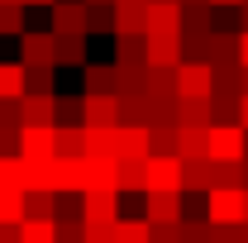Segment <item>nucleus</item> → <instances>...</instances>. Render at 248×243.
Returning a JSON list of instances; mask_svg holds the SVG:
<instances>
[{"mask_svg": "<svg viewBox=\"0 0 248 243\" xmlns=\"http://www.w3.org/2000/svg\"><path fill=\"white\" fill-rule=\"evenodd\" d=\"M244 138H248V129L239 120L234 124L229 120L205 124V157H229V162H239V157H244Z\"/></svg>", "mask_w": 248, "mask_h": 243, "instance_id": "obj_1", "label": "nucleus"}, {"mask_svg": "<svg viewBox=\"0 0 248 243\" xmlns=\"http://www.w3.org/2000/svg\"><path fill=\"white\" fill-rule=\"evenodd\" d=\"M172 91L177 95H210L215 91V67L201 58H182L172 67Z\"/></svg>", "mask_w": 248, "mask_h": 243, "instance_id": "obj_2", "label": "nucleus"}, {"mask_svg": "<svg viewBox=\"0 0 248 243\" xmlns=\"http://www.w3.org/2000/svg\"><path fill=\"white\" fill-rule=\"evenodd\" d=\"M143 191H182V157L177 152H148L143 157Z\"/></svg>", "mask_w": 248, "mask_h": 243, "instance_id": "obj_3", "label": "nucleus"}, {"mask_svg": "<svg viewBox=\"0 0 248 243\" xmlns=\"http://www.w3.org/2000/svg\"><path fill=\"white\" fill-rule=\"evenodd\" d=\"M120 219V191L105 186V191H81V224L86 229H110Z\"/></svg>", "mask_w": 248, "mask_h": 243, "instance_id": "obj_4", "label": "nucleus"}, {"mask_svg": "<svg viewBox=\"0 0 248 243\" xmlns=\"http://www.w3.org/2000/svg\"><path fill=\"white\" fill-rule=\"evenodd\" d=\"M205 219L210 224H239L244 219V186H210L205 191Z\"/></svg>", "mask_w": 248, "mask_h": 243, "instance_id": "obj_5", "label": "nucleus"}, {"mask_svg": "<svg viewBox=\"0 0 248 243\" xmlns=\"http://www.w3.org/2000/svg\"><path fill=\"white\" fill-rule=\"evenodd\" d=\"M15 152L19 157H53L58 152V124H19Z\"/></svg>", "mask_w": 248, "mask_h": 243, "instance_id": "obj_6", "label": "nucleus"}, {"mask_svg": "<svg viewBox=\"0 0 248 243\" xmlns=\"http://www.w3.org/2000/svg\"><path fill=\"white\" fill-rule=\"evenodd\" d=\"M143 62L148 67H177L182 62V33H143Z\"/></svg>", "mask_w": 248, "mask_h": 243, "instance_id": "obj_7", "label": "nucleus"}, {"mask_svg": "<svg viewBox=\"0 0 248 243\" xmlns=\"http://www.w3.org/2000/svg\"><path fill=\"white\" fill-rule=\"evenodd\" d=\"M53 48H58V33L53 29H24L19 33V62H24V67L53 62Z\"/></svg>", "mask_w": 248, "mask_h": 243, "instance_id": "obj_8", "label": "nucleus"}, {"mask_svg": "<svg viewBox=\"0 0 248 243\" xmlns=\"http://www.w3.org/2000/svg\"><path fill=\"white\" fill-rule=\"evenodd\" d=\"M19 124H58V95L53 91H24L19 95Z\"/></svg>", "mask_w": 248, "mask_h": 243, "instance_id": "obj_9", "label": "nucleus"}, {"mask_svg": "<svg viewBox=\"0 0 248 243\" xmlns=\"http://www.w3.org/2000/svg\"><path fill=\"white\" fill-rule=\"evenodd\" d=\"M81 124H120V95L115 91H86L81 95Z\"/></svg>", "mask_w": 248, "mask_h": 243, "instance_id": "obj_10", "label": "nucleus"}, {"mask_svg": "<svg viewBox=\"0 0 248 243\" xmlns=\"http://www.w3.org/2000/svg\"><path fill=\"white\" fill-rule=\"evenodd\" d=\"M182 29V5L177 0H148L143 5V33H177Z\"/></svg>", "mask_w": 248, "mask_h": 243, "instance_id": "obj_11", "label": "nucleus"}, {"mask_svg": "<svg viewBox=\"0 0 248 243\" xmlns=\"http://www.w3.org/2000/svg\"><path fill=\"white\" fill-rule=\"evenodd\" d=\"M48 19H53V33H86V0H53Z\"/></svg>", "mask_w": 248, "mask_h": 243, "instance_id": "obj_12", "label": "nucleus"}, {"mask_svg": "<svg viewBox=\"0 0 248 243\" xmlns=\"http://www.w3.org/2000/svg\"><path fill=\"white\" fill-rule=\"evenodd\" d=\"M143 219L148 224H172L182 219V191H143Z\"/></svg>", "mask_w": 248, "mask_h": 243, "instance_id": "obj_13", "label": "nucleus"}, {"mask_svg": "<svg viewBox=\"0 0 248 243\" xmlns=\"http://www.w3.org/2000/svg\"><path fill=\"white\" fill-rule=\"evenodd\" d=\"M205 62H210V67H219V62H239V33L210 29V33H205Z\"/></svg>", "mask_w": 248, "mask_h": 243, "instance_id": "obj_14", "label": "nucleus"}, {"mask_svg": "<svg viewBox=\"0 0 248 243\" xmlns=\"http://www.w3.org/2000/svg\"><path fill=\"white\" fill-rule=\"evenodd\" d=\"M172 120L177 124H205L215 120V110H210V95H177V110H172Z\"/></svg>", "mask_w": 248, "mask_h": 243, "instance_id": "obj_15", "label": "nucleus"}, {"mask_svg": "<svg viewBox=\"0 0 248 243\" xmlns=\"http://www.w3.org/2000/svg\"><path fill=\"white\" fill-rule=\"evenodd\" d=\"M86 33H58V48H53V67H86Z\"/></svg>", "mask_w": 248, "mask_h": 243, "instance_id": "obj_16", "label": "nucleus"}, {"mask_svg": "<svg viewBox=\"0 0 248 243\" xmlns=\"http://www.w3.org/2000/svg\"><path fill=\"white\" fill-rule=\"evenodd\" d=\"M81 186H86V177H81V157H62V152H53V191H77V196H81Z\"/></svg>", "mask_w": 248, "mask_h": 243, "instance_id": "obj_17", "label": "nucleus"}, {"mask_svg": "<svg viewBox=\"0 0 248 243\" xmlns=\"http://www.w3.org/2000/svg\"><path fill=\"white\" fill-rule=\"evenodd\" d=\"M172 152L177 157H205V129L201 124H177V134H172Z\"/></svg>", "mask_w": 248, "mask_h": 243, "instance_id": "obj_18", "label": "nucleus"}, {"mask_svg": "<svg viewBox=\"0 0 248 243\" xmlns=\"http://www.w3.org/2000/svg\"><path fill=\"white\" fill-rule=\"evenodd\" d=\"M115 157H148V124H120Z\"/></svg>", "mask_w": 248, "mask_h": 243, "instance_id": "obj_19", "label": "nucleus"}, {"mask_svg": "<svg viewBox=\"0 0 248 243\" xmlns=\"http://www.w3.org/2000/svg\"><path fill=\"white\" fill-rule=\"evenodd\" d=\"M115 191L120 196L143 191V157H115Z\"/></svg>", "mask_w": 248, "mask_h": 243, "instance_id": "obj_20", "label": "nucleus"}, {"mask_svg": "<svg viewBox=\"0 0 248 243\" xmlns=\"http://www.w3.org/2000/svg\"><path fill=\"white\" fill-rule=\"evenodd\" d=\"M143 5L148 0H115V33H143Z\"/></svg>", "mask_w": 248, "mask_h": 243, "instance_id": "obj_21", "label": "nucleus"}, {"mask_svg": "<svg viewBox=\"0 0 248 243\" xmlns=\"http://www.w3.org/2000/svg\"><path fill=\"white\" fill-rule=\"evenodd\" d=\"M110 243H153V224L148 219H115L110 224Z\"/></svg>", "mask_w": 248, "mask_h": 243, "instance_id": "obj_22", "label": "nucleus"}, {"mask_svg": "<svg viewBox=\"0 0 248 243\" xmlns=\"http://www.w3.org/2000/svg\"><path fill=\"white\" fill-rule=\"evenodd\" d=\"M210 29H215V15H210L205 5H182V29H177V33H191V38H205Z\"/></svg>", "mask_w": 248, "mask_h": 243, "instance_id": "obj_23", "label": "nucleus"}, {"mask_svg": "<svg viewBox=\"0 0 248 243\" xmlns=\"http://www.w3.org/2000/svg\"><path fill=\"white\" fill-rule=\"evenodd\" d=\"M19 243H58V219H19Z\"/></svg>", "mask_w": 248, "mask_h": 243, "instance_id": "obj_24", "label": "nucleus"}, {"mask_svg": "<svg viewBox=\"0 0 248 243\" xmlns=\"http://www.w3.org/2000/svg\"><path fill=\"white\" fill-rule=\"evenodd\" d=\"M58 152L62 157H86V124H58Z\"/></svg>", "mask_w": 248, "mask_h": 243, "instance_id": "obj_25", "label": "nucleus"}, {"mask_svg": "<svg viewBox=\"0 0 248 243\" xmlns=\"http://www.w3.org/2000/svg\"><path fill=\"white\" fill-rule=\"evenodd\" d=\"M81 72H86V91H120V67H115V62H110V67L86 62Z\"/></svg>", "mask_w": 248, "mask_h": 243, "instance_id": "obj_26", "label": "nucleus"}, {"mask_svg": "<svg viewBox=\"0 0 248 243\" xmlns=\"http://www.w3.org/2000/svg\"><path fill=\"white\" fill-rule=\"evenodd\" d=\"M53 210H58V191H43V186L24 191V214H33V219H53Z\"/></svg>", "mask_w": 248, "mask_h": 243, "instance_id": "obj_27", "label": "nucleus"}, {"mask_svg": "<svg viewBox=\"0 0 248 243\" xmlns=\"http://www.w3.org/2000/svg\"><path fill=\"white\" fill-rule=\"evenodd\" d=\"M182 191H210V162L205 157H186L182 162Z\"/></svg>", "mask_w": 248, "mask_h": 243, "instance_id": "obj_28", "label": "nucleus"}, {"mask_svg": "<svg viewBox=\"0 0 248 243\" xmlns=\"http://www.w3.org/2000/svg\"><path fill=\"white\" fill-rule=\"evenodd\" d=\"M24 95V62H0V100Z\"/></svg>", "mask_w": 248, "mask_h": 243, "instance_id": "obj_29", "label": "nucleus"}, {"mask_svg": "<svg viewBox=\"0 0 248 243\" xmlns=\"http://www.w3.org/2000/svg\"><path fill=\"white\" fill-rule=\"evenodd\" d=\"M19 219H24V191L0 186V224H19Z\"/></svg>", "mask_w": 248, "mask_h": 243, "instance_id": "obj_30", "label": "nucleus"}, {"mask_svg": "<svg viewBox=\"0 0 248 243\" xmlns=\"http://www.w3.org/2000/svg\"><path fill=\"white\" fill-rule=\"evenodd\" d=\"M120 95V124H143V91L139 86H124Z\"/></svg>", "mask_w": 248, "mask_h": 243, "instance_id": "obj_31", "label": "nucleus"}, {"mask_svg": "<svg viewBox=\"0 0 248 243\" xmlns=\"http://www.w3.org/2000/svg\"><path fill=\"white\" fill-rule=\"evenodd\" d=\"M86 33H115V5H86Z\"/></svg>", "mask_w": 248, "mask_h": 243, "instance_id": "obj_32", "label": "nucleus"}, {"mask_svg": "<svg viewBox=\"0 0 248 243\" xmlns=\"http://www.w3.org/2000/svg\"><path fill=\"white\" fill-rule=\"evenodd\" d=\"M177 243H210V219H177Z\"/></svg>", "mask_w": 248, "mask_h": 243, "instance_id": "obj_33", "label": "nucleus"}, {"mask_svg": "<svg viewBox=\"0 0 248 243\" xmlns=\"http://www.w3.org/2000/svg\"><path fill=\"white\" fill-rule=\"evenodd\" d=\"M53 62H38V67H24V91H53Z\"/></svg>", "mask_w": 248, "mask_h": 243, "instance_id": "obj_34", "label": "nucleus"}, {"mask_svg": "<svg viewBox=\"0 0 248 243\" xmlns=\"http://www.w3.org/2000/svg\"><path fill=\"white\" fill-rule=\"evenodd\" d=\"M0 33H24V5L15 0V5H0Z\"/></svg>", "mask_w": 248, "mask_h": 243, "instance_id": "obj_35", "label": "nucleus"}, {"mask_svg": "<svg viewBox=\"0 0 248 243\" xmlns=\"http://www.w3.org/2000/svg\"><path fill=\"white\" fill-rule=\"evenodd\" d=\"M172 134L177 124H148V152H172Z\"/></svg>", "mask_w": 248, "mask_h": 243, "instance_id": "obj_36", "label": "nucleus"}, {"mask_svg": "<svg viewBox=\"0 0 248 243\" xmlns=\"http://www.w3.org/2000/svg\"><path fill=\"white\" fill-rule=\"evenodd\" d=\"M58 243H86V224L81 219H58Z\"/></svg>", "mask_w": 248, "mask_h": 243, "instance_id": "obj_37", "label": "nucleus"}, {"mask_svg": "<svg viewBox=\"0 0 248 243\" xmlns=\"http://www.w3.org/2000/svg\"><path fill=\"white\" fill-rule=\"evenodd\" d=\"M58 124H81V100H58Z\"/></svg>", "mask_w": 248, "mask_h": 243, "instance_id": "obj_38", "label": "nucleus"}, {"mask_svg": "<svg viewBox=\"0 0 248 243\" xmlns=\"http://www.w3.org/2000/svg\"><path fill=\"white\" fill-rule=\"evenodd\" d=\"M0 243H19V224H0Z\"/></svg>", "mask_w": 248, "mask_h": 243, "instance_id": "obj_39", "label": "nucleus"}, {"mask_svg": "<svg viewBox=\"0 0 248 243\" xmlns=\"http://www.w3.org/2000/svg\"><path fill=\"white\" fill-rule=\"evenodd\" d=\"M239 67H248V29H239Z\"/></svg>", "mask_w": 248, "mask_h": 243, "instance_id": "obj_40", "label": "nucleus"}, {"mask_svg": "<svg viewBox=\"0 0 248 243\" xmlns=\"http://www.w3.org/2000/svg\"><path fill=\"white\" fill-rule=\"evenodd\" d=\"M86 243H110V229H86Z\"/></svg>", "mask_w": 248, "mask_h": 243, "instance_id": "obj_41", "label": "nucleus"}, {"mask_svg": "<svg viewBox=\"0 0 248 243\" xmlns=\"http://www.w3.org/2000/svg\"><path fill=\"white\" fill-rule=\"evenodd\" d=\"M239 124L248 129V91H239Z\"/></svg>", "mask_w": 248, "mask_h": 243, "instance_id": "obj_42", "label": "nucleus"}, {"mask_svg": "<svg viewBox=\"0 0 248 243\" xmlns=\"http://www.w3.org/2000/svg\"><path fill=\"white\" fill-rule=\"evenodd\" d=\"M234 10H239V29H248V0H239Z\"/></svg>", "mask_w": 248, "mask_h": 243, "instance_id": "obj_43", "label": "nucleus"}, {"mask_svg": "<svg viewBox=\"0 0 248 243\" xmlns=\"http://www.w3.org/2000/svg\"><path fill=\"white\" fill-rule=\"evenodd\" d=\"M205 5H215V10H229V5H239V0H205Z\"/></svg>", "mask_w": 248, "mask_h": 243, "instance_id": "obj_44", "label": "nucleus"}, {"mask_svg": "<svg viewBox=\"0 0 248 243\" xmlns=\"http://www.w3.org/2000/svg\"><path fill=\"white\" fill-rule=\"evenodd\" d=\"M33 5H53V0H24V10H33Z\"/></svg>", "mask_w": 248, "mask_h": 243, "instance_id": "obj_45", "label": "nucleus"}, {"mask_svg": "<svg viewBox=\"0 0 248 243\" xmlns=\"http://www.w3.org/2000/svg\"><path fill=\"white\" fill-rule=\"evenodd\" d=\"M239 91H248V67H244V76H239Z\"/></svg>", "mask_w": 248, "mask_h": 243, "instance_id": "obj_46", "label": "nucleus"}, {"mask_svg": "<svg viewBox=\"0 0 248 243\" xmlns=\"http://www.w3.org/2000/svg\"><path fill=\"white\" fill-rule=\"evenodd\" d=\"M177 5H205V0H177Z\"/></svg>", "mask_w": 248, "mask_h": 243, "instance_id": "obj_47", "label": "nucleus"}, {"mask_svg": "<svg viewBox=\"0 0 248 243\" xmlns=\"http://www.w3.org/2000/svg\"><path fill=\"white\" fill-rule=\"evenodd\" d=\"M86 5H115V0H86Z\"/></svg>", "mask_w": 248, "mask_h": 243, "instance_id": "obj_48", "label": "nucleus"}, {"mask_svg": "<svg viewBox=\"0 0 248 243\" xmlns=\"http://www.w3.org/2000/svg\"><path fill=\"white\" fill-rule=\"evenodd\" d=\"M0 5H15V0H0ZM19 5H24V0H19Z\"/></svg>", "mask_w": 248, "mask_h": 243, "instance_id": "obj_49", "label": "nucleus"}, {"mask_svg": "<svg viewBox=\"0 0 248 243\" xmlns=\"http://www.w3.org/2000/svg\"><path fill=\"white\" fill-rule=\"evenodd\" d=\"M244 157H248V138H244Z\"/></svg>", "mask_w": 248, "mask_h": 243, "instance_id": "obj_50", "label": "nucleus"}]
</instances>
